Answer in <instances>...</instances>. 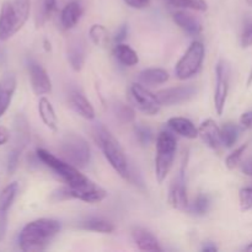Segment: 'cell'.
Instances as JSON below:
<instances>
[{
  "instance_id": "obj_45",
  "label": "cell",
  "mask_w": 252,
  "mask_h": 252,
  "mask_svg": "<svg viewBox=\"0 0 252 252\" xmlns=\"http://www.w3.org/2000/svg\"><path fill=\"white\" fill-rule=\"evenodd\" d=\"M241 171H243V174H245L246 176L252 177V157L246 159L244 162H241Z\"/></svg>"
},
{
  "instance_id": "obj_49",
  "label": "cell",
  "mask_w": 252,
  "mask_h": 252,
  "mask_svg": "<svg viewBox=\"0 0 252 252\" xmlns=\"http://www.w3.org/2000/svg\"><path fill=\"white\" fill-rule=\"evenodd\" d=\"M246 2H248V4L250 5V6H252V0H246Z\"/></svg>"
},
{
  "instance_id": "obj_35",
  "label": "cell",
  "mask_w": 252,
  "mask_h": 252,
  "mask_svg": "<svg viewBox=\"0 0 252 252\" xmlns=\"http://www.w3.org/2000/svg\"><path fill=\"white\" fill-rule=\"evenodd\" d=\"M246 149H248V144H243L241 147L236 148L231 154H229L225 159V166L229 170H234L239 164L241 162L243 159V155L245 154Z\"/></svg>"
},
{
  "instance_id": "obj_46",
  "label": "cell",
  "mask_w": 252,
  "mask_h": 252,
  "mask_svg": "<svg viewBox=\"0 0 252 252\" xmlns=\"http://www.w3.org/2000/svg\"><path fill=\"white\" fill-rule=\"evenodd\" d=\"M202 251L203 252H216V251H218V248L216 246V244L208 241V243H204L203 248H202Z\"/></svg>"
},
{
  "instance_id": "obj_26",
  "label": "cell",
  "mask_w": 252,
  "mask_h": 252,
  "mask_svg": "<svg viewBox=\"0 0 252 252\" xmlns=\"http://www.w3.org/2000/svg\"><path fill=\"white\" fill-rule=\"evenodd\" d=\"M241 128L240 126L235 125V123H225L223 127L220 128V137L221 143L224 147L231 148L236 144L239 137H240Z\"/></svg>"
},
{
  "instance_id": "obj_13",
  "label": "cell",
  "mask_w": 252,
  "mask_h": 252,
  "mask_svg": "<svg viewBox=\"0 0 252 252\" xmlns=\"http://www.w3.org/2000/svg\"><path fill=\"white\" fill-rule=\"evenodd\" d=\"M19 31L14 5L10 1H5L0 9V41H6Z\"/></svg>"
},
{
  "instance_id": "obj_11",
  "label": "cell",
  "mask_w": 252,
  "mask_h": 252,
  "mask_svg": "<svg viewBox=\"0 0 252 252\" xmlns=\"http://www.w3.org/2000/svg\"><path fill=\"white\" fill-rule=\"evenodd\" d=\"M27 70H29L30 83L31 88L36 95H47L52 91V81L46 69L37 63L33 59L27 62Z\"/></svg>"
},
{
  "instance_id": "obj_25",
  "label": "cell",
  "mask_w": 252,
  "mask_h": 252,
  "mask_svg": "<svg viewBox=\"0 0 252 252\" xmlns=\"http://www.w3.org/2000/svg\"><path fill=\"white\" fill-rule=\"evenodd\" d=\"M113 56L116 57V59L122 65L126 66H134L139 62V57H138L137 52L125 43L116 44L115 48H113Z\"/></svg>"
},
{
  "instance_id": "obj_6",
  "label": "cell",
  "mask_w": 252,
  "mask_h": 252,
  "mask_svg": "<svg viewBox=\"0 0 252 252\" xmlns=\"http://www.w3.org/2000/svg\"><path fill=\"white\" fill-rule=\"evenodd\" d=\"M204 53H206V49L202 42H192L186 53L177 62L176 68H175L176 78L180 80H187L197 75L203 64Z\"/></svg>"
},
{
  "instance_id": "obj_33",
  "label": "cell",
  "mask_w": 252,
  "mask_h": 252,
  "mask_svg": "<svg viewBox=\"0 0 252 252\" xmlns=\"http://www.w3.org/2000/svg\"><path fill=\"white\" fill-rule=\"evenodd\" d=\"M113 113H115L116 118L120 121L121 123L126 125V123H130L135 120V113L132 107L122 102H116L113 105Z\"/></svg>"
},
{
  "instance_id": "obj_9",
  "label": "cell",
  "mask_w": 252,
  "mask_h": 252,
  "mask_svg": "<svg viewBox=\"0 0 252 252\" xmlns=\"http://www.w3.org/2000/svg\"><path fill=\"white\" fill-rule=\"evenodd\" d=\"M155 95L162 106H175L186 103L196 97L197 89L192 85L176 86L158 91Z\"/></svg>"
},
{
  "instance_id": "obj_39",
  "label": "cell",
  "mask_w": 252,
  "mask_h": 252,
  "mask_svg": "<svg viewBox=\"0 0 252 252\" xmlns=\"http://www.w3.org/2000/svg\"><path fill=\"white\" fill-rule=\"evenodd\" d=\"M240 43L243 48H249V47H252V24L248 25L245 27V30L243 31V34H241Z\"/></svg>"
},
{
  "instance_id": "obj_43",
  "label": "cell",
  "mask_w": 252,
  "mask_h": 252,
  "mask_svg": "<svg viewBox=\"0 0 252 252\" xmlns=\"http://www.w3.org/2000/svg\"><path fill=\"white\" fill-rule=\"evenodd\" d=\"M240 125L246 129H252V111H248L241 115Z\"/></svg>"
},
{
  "instance_id": "obj_15",
  "label": "cell",
  "mask_w": 252,
  "mask_h": 252,
  "mask_svg": "<svg viewBox=\"0 0 252 252\" xmlns=\"http://www.w3.org/2000/svg\"><path fill=\"white\" fill-rule=\"evenodd\" d=\"M69 105H70L71 110L75 113H78L80 117L85 118V120H94L95 118V110H94L93 105L90 101L78 90H73L69 94Z\"/></svg>"
},
{
  "instance_id": "obj_14",
  "label": "cell",
  "mask_w": 252,
  "mask_h": 252,
  "mask_svg": "<svg viewBox=\"0 0 252 252\" xmlns=\"http://www.w3.org/2000/svg\"><path fill=\"white\" fill-rule=\"evenodd\" d=\"M198 133L199 137L206 143L207 147L216 150V152L220 150L221 145H223L220 137V128L218 127V125L213 120L208 118V120L203 121L202 125L199 126Z\"/></svg>"
},
{
  "instance_id": "obj_3",
  "label": "cell",
  "mask_w": 252,
  "mask_h": 252,
  "mask_svg": "<svg viewBox=\"0 0 252 252\" xmlns=\"http://www.w3.org/2000/svg\"><path fill=\"white\" fill-rule=\"evenodd\" d=\"M36 157L38 158L39 161H42L46 166L53 170L68 186L74 187V189H81V187L88 186L93 182L85 175L81 174L78 167L71 165L70 162L65 161L64 159L57 158L56 155H53L43 148H38L36 150Z\"/></svg>"
},
{
  "instance_id": "obj_48",
  "label": "cell",
  "mask_w": 252,
  "mask_h": 252,
  "mask_svg": "<svg viewBox=\"0 0 252 252\" xmlns=\"http://www.w3.org/2000/svg\"><path fill=\"white\" fill-rule=\"evenodd\" d=\"M245 251H249V252H252V241L250 244H249L248 246L245 248Z\"/></svg>"
},
{
  "instance_id": "obj_37",
  "label": "cell",
  "mask_w": 252,
  "mask_h": 252,
  "mask_svg": "<svg viewBox=\"0 0 252 252\" xmlns=\"http://www.w3.org/2000/svg\"><path fill=\"white\" fill-rule=\"evenodd\" d=\"M21 150L15 149L12 148L11 152H10L9 157H7V174L12 175L17 169V165H19V159H20V154H21Z\"/></svg>"
},
{
  "instance_id": "obj_5",
  "label": "cell",
  "mask_w": 252,
  "mask_h": 252,
  "mask_svg": "<svg viewBox=\"0 0 252 252\" xmlns=\"http://www.w3.org/2000/svg\"><path fill=\"white\" fill-rule=\"evenodd\" d=\"M59 153L65 161L78 169H85L91 161V149L80 135L66 134L59 144Z\"/></svg>"
},
{
  "instance_id": "obj_10",
  "label": "cell",
  "mask_w": 252,
  "mask_h": 252,
  "mask_svg": "<svg viewBox=\"0 0 252 252\" xmlns=\"http://www.w3.org/2000/svg\"><path fill=\"white\" fill-rule=\"evenodd\" d=\"M217 83L214 90V108L218 116H221L225 108L229 93V68L223 61L217 65Z\"/></svg>"
},
{
  "instance_id": "obj_7",
  "label": "cell",
  "mask_w": 252,
  "mask_h": 252,
  "mask_svg": "<svg viewBox=\"0 0 252 252\" xmlns=\"http://www.w3.org/2000/svg\"><path fill=\"white\" fill-rule=\"evenodd\" d=\"M106 196H107V192L94 182L81 189H74L66 185V187H61L52 193V198L54 202L79 199L86 203H100L106 198Z\"/></svg>"
},
{
  "instance_id": "obj_34",
  "label": "cell",
  "mask_w": 252,
  "mask_h": 252,
  "mask_svg": "<svg viewBox=\"0 0 252 252\" xmlns=\"http://www.w3.org/2000/svg\"><path fill=\"white\" fill-rule=\"evenodd\" d=\"M134 134L142 147H148V145L152 143L153 138H154L153 130L150 129L148 126L143 125V123H137V125H134Z\"/></svg>"
},
{
  "instance_id": "obj_38",
  "label": "cell",
  "mask_w": 252,
  "mask_h": 252,
  "mask_svg": "<svg viewBox=\"0 0 252 252\" xmlns=\"http://www.w3.org/2000/svg\"><path fill=\"white\" fill-rule=\"evenodd\" d=\"M57 9V0H42V10L41 15L42 19L46 20L51 17V15L56 11Z\"/></svg>"
},
{
  "instance_id": "obj_41",
  "label": "cell",
  "mask_w": 252,
  "mask_h": 252,
  "mask_svg": "<svg viewBox=\"0 0 252 252\" xmlns=\"http://www.w3.org/2000/svg\"><path fill=\"white\" fill-rule=\"evenodd\" d=\"M123 1H125L128 6L132 7V9L142 10L149 6L152 0H123Z\"/></svg>"
},
{
  "instance_id": "obj_32",
  "label": "cell",
  "mask_w": 252,
  "mask_h": 252,
  "mask_svg": "<svg viewBox=\"0 0 252 252\" xmlns=\"http://www.w3.org/2000/svg\"><path fill=\"white\" fill-rule=\"evenodd\" d=\"M211 208V198L207 194H198L189 207V213L196 217L206 216Z\"/></svg>"
},
{
  "instance_id": "obj_47",
  "label": "cell",
  "mask_w": 252,
  "mask_h": 252,
  "mask_svg": "<svg viewBox=\"0 0 252 252\" xmlns=\"http://www.w3.org/2000/svg\"><path fill=\"white\" fill-rule=\"evenodd\" d=\"M248 86H250L251 84H252V69H251V71H250V74H249V78H248Z\"/></svg>"
},
{
  "instance_id": "obj_2",
  "label": "cell",
  "mask_w": 252,
  "mask_h": 252,
  "mask_svg": "<svg viewBox=\"0 0 252 252\" xmlns=\"http://www.w3.org/2000/svg\"><path fill=\"white\" fill-rule=\"evenodd\" d=\"M93 133L95 142L97 143L98 148L102 150L103 157L110 162L111 166L115 169V171L122 179L129 180L130 171L129 166H128V160L126 158V154L123 152L122 147H121L120 142L101 123H96Z\"/></svg>"
},
{
  "instance_id": "obj_28",
  "label": "cell",
  "mask_w": 252,
  "mask_h": 252,
  "mask_svg": "<svg viewBox=\"0 0 252 252\" xmlns=\"http://www.w3.org/2000/svg\"><path fill=\"white\" fill-rule=\"evenodd\" d=\"M66 54H68V61L71 68L75 71H80L85 62V53H84L83 47L80 44H71Z\"/></svg>"
},
{
  "instance_id": "obj_16",
  "label": "cell",
  "mask_w": 252,
  "mask_h": 252,
  "mask_svg": "<svg viewBox=\"0 0 252 252\" xmlns=\"http://www.w3.org/2000/svg\"><path fill=\"white\" fill-rule=\"evenodd\" d=\"M175 24L189 36H199L203 31L202 22L187 11H177L172 16Z\"/></svg>"
},
{
  "instance_id": "obj_21",
  "label": "cell",
  "mask_w": 252,
  "mask_h": 252,
  "mask_svg": "<svg viewBox=\"0 0 252 252\" xmlns=\"http://www.w3.org/2000/svg\"><path fill=\"white\" fill-rule=\"evenodd\" d=\"M14 148L19 150H24L30 140V127L26 117L24 115H17L14 120Z\"/></svg>"
},
{
  "instance_id": "obj_31",
  "label": "cell",
  "mask_w": 252,
  "mask_h": 252,
  "mask_svg": "<svg viewBox=\"0 0 252 252\" xmlns=\"http://www.w3.org/2000/svg\"><path fill=\"white\" fill-rule=\"evenodd\" d=\"M169 5L180 9L194 10V11H207L208 4L206 0H165Z\"/></svg>"
},
{
  "instance_id": "obj_18",
  "label": "cell",
  "mask_w": 252,
  "mask_h": 252,
  "mask_svg": "<svg viewBox=\"0 0 252 252\" xmlns=\"http://www.w3.org/2000/svg\"><path fill=\"white\" fill-rule=\"evenodd\" d=\"M16 90V78L14 74H5L0 80V118L9 108Z\"/></svg>"
},
{
  "instance_id": "obj_29",
  "label": "cell",
  "mask_w": 252,
  "mask_h": 252,
  "mask_svg": "<svg viewBox=\"0 0 252 252\" xmlns=\"http://www.w3.org/2000/svg\"><path fill=\"white\" fill-rule=\"evenodd\" d=\"M89 37L94 44L98 47H106L108 44V31L103 25L95 24L89 30Z\"/></svg>"
},
{
  "instance_id": "obj_27",
  "label": "cell",
  "mask_w": 252,
  "mask_h": 252,
  "mask_svg": "<svg viewBox=\"0 0 252 252\" xmlns=\"http://www.w3.org/2000/svg\"><path fill=\"white\" fill-rule=\"evenodd\" d=\"M19 192V184L11 182L0 192V211L9 212Z\"/></svg>"
},
{
  "instance_id": "obj_23",
  "label": "cell",
  "mask_w": 252,
  "mask_h": 252,
  "mask_svg": "<svg viewBox=\"0 0 252 252\" xmlns=\"http://www.w3.org/2000/svg\"><path fill=\"white\" fill-rule=\"evenodd\" d=\"M80 228L84 230L95 231L101 234H112L115 231V225L110 220L101 217H90L80 223Z\"/></svg>"
},
{
  "instance_id": "obj_42",
  "label": "cell",
  "mask_w": 252,
  "mask_h": 252,
  "mask_svg": "<svg viewBox=\"0 0 252 252\" xmlns=\"http://www.w3.org/2000/svg\"><path fill=\"white\" fill-rule=\"evenodd\" d=\"M127 34H128L127 25H122V26H121L115 33V42H116V43H122V42L125 41L126 38H127Z\"/></svg>"
},
{
  "instance_id": "obj_1",
  "label": "cell",
  "mask_w": 252,
  "mask_h": 252,
  "mask_svg": "<svg viewBox=\"0 0 252 252\" xmlns=\"http://www.w3.org/2000/svg\"><path fill=\"white\" fill-rule=\"evenodd\" d=\"M62 225L56 219L41 218L24 226L19 235V246L22 251L36 252L46 250L53 238L61 231Z\"/></svg>"
},
{
  "instance_id": "obj_17",
  "label": "cell",
  "mask_w": 252,
  "mask_h": 252,
  "mask_svg": "<svg viewBox=\"0 0 252 252\" xmlns=\"http://www.w3.org/2000/svg\"><path fill=\"white\" fill-rule=\"evenodd\" d=\"M132 239L135 245L138 246V249L142 251L157 252L162 250L154 234H152L147 229L140 228V226H135L132 229Z\"/></svg>"
},
{
  "instance_id": "obj_4",
  "label": "cell",
  "mask_w": 252,
  "mask_h": 252,
  "mask_svg": "<svg viewBox=\"0 0 252 252\" xmlns=\"http://www.w3.org/2000/svg\"><path fill=\"white\" fill-rule=\"evenodd\" d=\"M176 138L170 132L162 130L157 138V157H155V177L160 185L166 180L176 155Z\"/></svg>"
},
{
  "instance_id": "obj_30",
  "label": "cell",
  "mask_w": 252,
  "mask_h": 252,
  "mask_svg": "<svg viewBox=\"0 0 252 252\" xmlns=\"http://www.w3.org/2000/svg\"><path fill=\"white\" fill-rule=\"evenodd\" d=\"M12 5H14L15 14L17 17V25H19V29L21 30L29 20L30 11H31V0H14Z\"/></svg>"
},
{
  "instance_id": "obj_19",
  "label": "cell",
  "mask_w": 252,
  "mask_h": 252,
  "mask_svg": "<svg viewBox=\"0 0 252 252\" xmlns=\"http://www.w3.org/2000/svg\"><path fill=\"white\" fill-rule=\"evenodd\" d=\"M167 126L172 132L187 139H196L199 135L198 128L193 125L192 121L185 117H172L167 121Z\"/></svg>"
},
{
  "instance_id": "obj_40",
  "label": "cell",
  "mask_w": 252,
  "mask_h": 252,
  "mask_svg": "<svg viewBox=\"0 0 252 252\" xmlns=\"http://www.w3.org/2000/svg\"><path fill=\"white\" fill-rule=\"evenodd\" d=\"M7 218H9V212L0 211V243L5 240V236H6Z\"/></svg>"
},
{
  "instance_id": "obj_36",
  "label": "cell",
  "mask_w": 252,
  "mask_h": 252,
  "mask_svg": "<svg viewBox=\"0 0 252 252\" xmlns=\"http://www.w3.org/2000/svg\"><path fill=\"white\" fill-rule=\"evenodd\" d=\"M240 208L243 212L252 209V187H244L239 192Z\"/></svg>"
},
{
  "instance_id": "obj_8",
  "label": "cell",
  "mask_w": 252,
  "mask_h": 252,
  "mask_svg": "<svg viewBox=\"0 0 252 252\" xmlns=\"http://www.w3.org/2000/svg\"><path fill=\"white\" fill-rule=\"evenodd\" d=\"M130 95H132L133 101L137 105L142 112L148 116H155L160 112L161 103L158 100L157 95L150 93L147 88H144L140 84H132L130 86Z\"/></svg>"
},
{
  "instance_id": "obj_24",
  "label": "cell",
  "mask_w": 252,
  "mask_h": 252,
  "mask_svg": "<svg viewBox=\"0 0 252 252\" xmlns=\"http://www.w3.org/2000/svg\"><path fill=\"white\" fill-rule=\"evenodd\" d=\"M138 79L144 85H159L169 80V73L161 68H149L140 71Z\"/></svg>"
},
{
  "instance_id": "obj_44",
  "label": "cell",
  "mask_w": 252,
  "mask_h": 252,
  "mask_svg": "<svg viewBox=\"0 0 252 252\" xmlns=\"http://www.w3.org/2000/svg\"><path fill=\"white\" fill-rule=\"evenodd\" d=\"M10 137H11V133L4 126H0V147L6 144L10 140Z\"/></svg>"
},
{
  "instance_id": "obj_12",
  "label": "cell",
  "mask_w": 252,
  "mask_h": 252,
  "mask_svg": "<svg viewBox=\"0 0 252 252\" xmlns=\"http://www.w3.org/2000/svg\"><path fill=\"white\" fill-rule=\"evenodd\" d=\"M185 162L180 170L179 175L174 180L170 189L169 193V203L172 208L177 211H186L189 208V197H187L186 189V179H185Z\"/></svg>"
},
{
  "instance_id": "obj_22",
  "label": "cell",
  "mask_w": 252,
  "mask_h": 252,
  "mask_svg": "<svg viewBox=\"0 0 252 252\" xmlns=\"http://www.w3.org/2000/svg\"><path fill=\"white\" fill-rule=\"evenodd\" d=\"M38 113L42 122L44 123V126H46L48 129H51L52 132H57V130H58V117H57L53 105H52L51 101L47 97L39 98Z\"/></svg>"
},
{
  "instance_id": "obj_20",
  "label": "cell",
  "mask_w": 252,
  "mask_h": 252,
  "mask_svg": "<svg viewBox=\"0 0 252 252\" xmlns=\"http://www.w3.org/2000/svg\"><path fill=\"white\" fill-rule=\"evenodd\" d=\"M83 6L78 1H70L64 6L61 14L62 26L66 30L74 29L83 16Z\"/></svg>"
}]
</instances>
